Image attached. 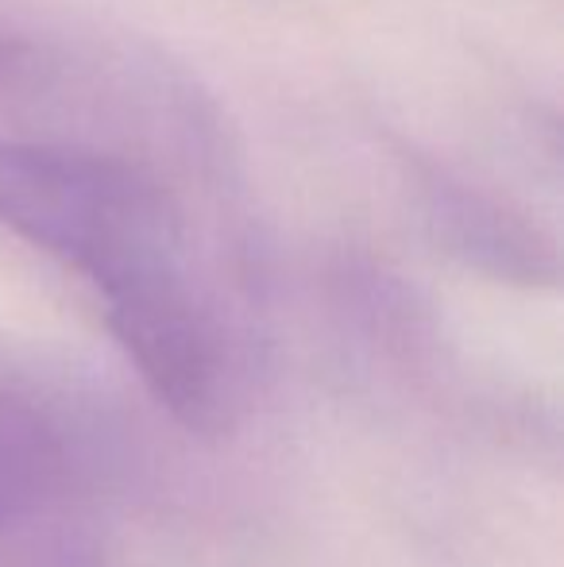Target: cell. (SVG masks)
Returning <instances> with one entry per match:
<instances>
[{
  "mask_svg": "<svg viewBox=\"0 0 564 567\" xmlns=\"http://www.w3.org/2000/svg\"><path fill=\"white\" fill-rule=\"evenodd\" d=\"M0 228L74 267L93 290L186 262L182 220L155 178L70 143L0 135Z\"/></svg>",
  "mask_w": 564,
  "mask_h": 567,
  "instance_id": "1",
  "label": "cell"
},
{
  "mask_svg": "<svg viewBox=\"0 0 564 567\" xmlns=\"http://www.w3.org/2000/svg\"><path fill=\"white\" fill-rule=\"evenodd\" d=\"M35 74V51L0 28V90H20Z\"/></svg>",
  "mask_w": 564,
  "mask_h": 567,
  "instance_id": "4",
  "label": "cell"
},
{
  "mask_svg": "<svg viewBox=\"0 0 564 567\" xmlns=\"http://www.w3.org/2000/svg\"><path fill=\"white\" fill-rule=\"evenodd\" d=\"M402 166H407V182L422 213L425 236L449 259L491 282L519 286V290L557 286V239L526 209L414 151L402 155Z\"/></svg>",
  "mask_w": 564,
  "mask_h": 567,
  "instance_id": "2",
  "label": "cell"
},
{
  "mask_svg": "<svg viewBox=\"0 0 564 567\" xmlns=\"http://www.w3.org/2000/svg\"><path fill=\"white\" fill-rule=\"evenodd\" d=\"M66 478V441L28 394L0 382V537L51 506Z\"/></svg>",
  "mask_w": 564,
  "mask_h": 567,
  "instance_id": "3",
  "label": "cell"
},
{
  "mask_svg": "<svg viewBox=\"0 0 564 567\" xmlns=\"http://www.w3.org/2000/svg\"><path fill=\"white\" fill-rule=\"evenodd\" d=\"M59 567H98V560H93V556H78V560L70 556V560H62Z\"/></svg>",
  "mask_w": 564,
  "mask_h": 567,
  "instance_id": "5",
  "label": "cell"
}]
</instances>
